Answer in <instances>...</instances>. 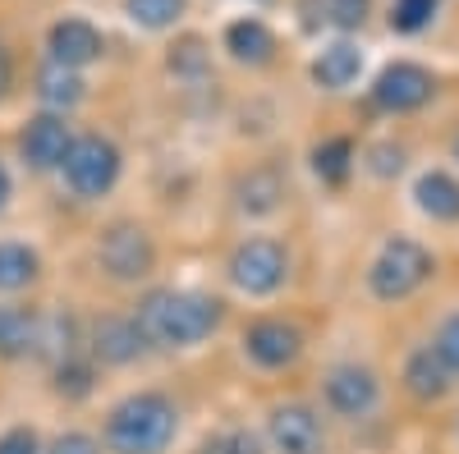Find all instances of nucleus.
Wrapping results in <instances>:
<instances>
[{
  "instance_id": "7ed1b4c3",
  "label": "nucleus",
  "mask_w": 459,
  "mask_h": 454,
  "mask_svg": "<svg viewBox=\"0 0 459 454\" xmlns=\"http://www.w3.org/2000/svg\"><path fill=\"white\" fill-rule=\"evenodd\" d=\"M437 276V253L413 235H391L368 261V294L377 303H404Z\"/></svg>"
},
{
  "instance_id": "a878e982",
  "label": "nucleus",
  "mask_w": 459,
  "mask_h": 454,
  "mask_svg": "<svg viewBox=\"0 0 459 454\" xmlns=\"http://www.w3.org/2000/svg\"><path fill=\"white\" fill-rule=\"evenodd\" d=\"M317 14L340 32H359L372 19V0H317Z\"/></svg>"
},
{
  "instance_id": "412c9836",
  "label": "nucleus",
  "mask_w": 459,
  "mask_h": 454,
  "mask_svg": "<svg viewBox=\"0 0 459 454\" xmlns=\"http://www.w3.org/2000/svg\"><path fill=\"white\" fill-rule=\"evenodd\" d=\"M37 97H42V106L56 110V116H69V110L88 97V83H83L79 69H65V64L47 60V69L37 73Z\"/></svg>"
},
{
  "instance_id": "6e6552de",
  "label": "nucleus",
  "mask_w": 459,
  "mask_h": 454,
  "mask_svg": "<svg viewBox=\"0 0 459 454\" xmlns=\"http://www.w3.org/2000/svg\"><path fill=\"white\" fill-rule=\"evenodd\" d=\"M432 97H437V73L418 60H391L368 88V101L381 116H413Z\"/></svg>"
},
{
  "instance_id": "aec40b11",
  "label": "nucleus",
  "mask_w": 459,
  "mask_h": 454,
  "mask_svg": "<svg viewBox=\"0 0 459 454\" xmlns=\"http://www.w3.org/2000/svg\"><path fill=\"white\" fill-rule=\"evenodd\" d=\"M313 175H317V184L322 188H344L354 179V170H359V147L344 138V133H335V138H322L317 147H313Z\"/></svg>"
},
{
  "instance_id": "c9c22d12",
  "label": "nucleus",
  "mask_w": 459,
  "mask_h": 454,
  "mask_svg": "<svg viewBox=\"0 0 459 454\" xmlns=\"http://www.w3.org/2000/svg\"><path fill=\"white\" fill-rule=\"evenodd\" d=\"M455 436H459V418H455Z\"/></svg>"
},
{
  "instance_id": "0eeeda50",
  "label": "nucleus",
  "mask_w": 459,
  "mask_h": 454,
  "mask_svg": "<svg viewBox=\"0 0 459 454\" xmlns=\"http://www.w3.org/2000/svg\"><path fill=\"white\" fill-rule=\"evenodd\" d=\"M322 408L340 423H363L381 408V376L372 363L344 358L322 372Z\"/></svg>"
},
{
  "instance_id": "cd10ccee",
  "label": "nucleus",
  "mask_w": 459,
  "mask_h": 454,
  "mask_svg": "<svg viewBox=\"0 0 459 454\" xmlns=\"http://www.w3.org/2000/svg\"><path fill=\"white\" fill-rule=\"evenodd\" d=\"M428 345H432V354L446 363V372H450L455 381H459V308L441 317V326L432 330V339H428Z\"/></svg>"
},
{
  "instance_id": "c756f323",
  "label": "nucleus",
  "mask_w": 459,
  "mask_h": 454,
  "mask_svg": "<svg viewBox=\"0 0 459 454\" xmlns=\"http://www.w3.org/2000/svg\"><path fill=\"white\" fill-rule=\"evenodd\" d=\"M359 161H363V170L377 175V179H395V175L404 170V147H400V142H372Z\"/></svg>"
},
{
  "instance_id": "b1692460",
  "label": "nucleus",
  "mask_w": 459,
  "mask_h": 454,
  "mask_svg": "<svg viewBox=\"0 0 459 454\" xmlns=\"http://www.w3.org/2000/svg\"><path fill=\"white\" fill-rule=\"evenodd\" d=\"M125 14L143 32H166L188 14V0H125Z\"/></svg>"
},
{
  "instance_id": "f03ea898",
  "label": "nucleus",
  "mask_w": 459,
  "mask_h": 454,
  "mask_svg": "<svg viewBox=\"0 0 459 454\" xmlns=\"http://www.w3.org/2000/svg\"><path fill=\"white\" fill-rule=\"evenodd\" d=\"M179 436V408L166 390H134L106 413L110 454H166Z\"/></svg>"
},
{
  "instance_id": "bb28decb",
  "label": "nucleus",
  "mask_w": 459,
  "mask_h": 454,
  "mask_svg": "<svg viewBox=\"0 0 459 454\" xmlns=\"http://www.w3.org/2000/svg\"><path fill=\"white\" fill-rule=\"evenodd\" d=\"M441 10V0H391V28L413 37V32H423Z\"/></svg>"
},
{
  "instance_id": "393cba45",
  "label": "nucleus",
  "mask_w": 459,
  "mask_h": 454,
  "mask_svg": "<svg viewBox=\"0 0 459 454\" xmlns=\"http://www.w3.org/2000/svg\"><path fill=\"white\" fill-rule=\"evenodd\" d=\"M166 64H170V73L175 79H203V73L212 69V51H207V42L203 37H179V42L170 47V56H166Z\"/></svg>"
},
{
  "instance_id": "20e7f679",
  "label": "nucleus",
  "mask_w": 459,
  "mask_h": 454,
  "mask_svg": "<svg viewBox=\"0 0 459 454\" xmlns=\"http://www.w3.org/2000/svg\"><path fill=\"white\" fill-rule=\"evenodd\" d=\"M290 267H294L290 248L281 239H272V235H248V239H239L235 248H230V257H225L230 285H235L239 294H248V298L281 294L290 285Z\"/></svg>"
},
{
  "instance_id": "2eb2a0df",
  "label": "nucleus",
  "mask_w": 459,
  "mask_h": 454,
  "mask_svg": "<svg viewBox=\"0 0 459 454\" xmlns=\"http://www.w3.org/2000/svg\"><path fill=\"white\" fill-rule=\"evenodd\" d=\"M285 193H290V184H285V175L276 166H253L248 175L235 179V207L244 216H253V220L276 216L285 207Z\"/></svg>"
},
{
  "instance_id": "2f4dec72",
  "label": "nucleus",
  "mask_w": 459,
  "mask_h": 454,
  "mask_svg": "<svg viewBox=\"0 0 459 454\" xmlns=\"http://www.w3.org/2000/svg\"><path fill=\"white\" fill-rule=\"evenodd\" d=\"M0 454H42V436L32 427H10L0 432Z\"/></svg>"
},
{
  "instance_id": "9b49d317",
  "label": "nucleus",
  "mask_w": 459,
  "mask_h": 454,
  "mask_svg": "<svg viewBox=\"0 0 459 454\" xmlns=\"http://www.w3.org/2000/svg\"><path fill=\"white\" fill-rule=\"evenodd\" d=\"M74 142V129H69V116H56V110H42L32 116L19 133V157L28 161V170L47 175V170H60L65 151Z\"/></svg>"
},
{
  "instance_id": "7c9ffc66",
  "label": "nucleus",
  "mask_w": 459,
  "mask_h": 454,
  "mask_svg": "<svg viewBox=\"0 0 459 454\" xmlns=\"http://www.w3.org/2000/svg\"><path fill=\"white\" fill-rule=\"evenodd\" d=\"M42 454H101V441L88 436V432H60Z\"/></svg>"
},
{
  "instance_id": "dca6fc26",
  "label": "nucleus",
  "mask_w": 459,
  "mask_h": 454,
  "mask_svg": "<svg viewBox=\"0 0 459 454\" xmlns=\"http://www.w3.org/2000/svg\"><path fill=\"white\" fill-rule=\"evenodd\" d=\"M221 42H225L230 60H239V64H248V69H262V64L276 60V32H272V23L257 19V14H244V19H235V23H225Z\"/></svg>"
},
{
  "instance_id": "f704fd0d",
  "label": "nucleus",
  "mask_w": 459,
  "mask_h": 454,
  "mask_svg": "<svg viewBox=\"0 0 459 454\" xmlns=\"http://www.w3.org/2000/svg\"><path fill=\"white\" fill-rule=\"evenodd\" d=\"M455 161H459V138H455Z\"/></svg>"
},
{
  "instance_id": "ddd939ff",
  "label": "nucleus",
  "mask_w": 459,
  "mask_h": 454,
  "mask_svg": "<svg viewBox=\"0 0 459 454\" xmlns=\"http://www.w3.org/2000/svg\"><path fill=\"white\" fill-rule=\"evenodd\" d=\"M47 51H51V64L88 69L92 60H101L106 37H101L97 23H88V19H56L51 32H47Z\"/></svg>"
},
{
  "instance_id": "9d476101",
  "label": "nucleus",
  "mask_w": 459,
  "mask_h": 454,
  "mask_svg": "<svg viewBox=\"0 0 459 454\" xmlns=\"http://www.w3.org/2000/svg\"><path fill=\"white\" fill-rule=\"evenodd\" d=\"M244 354L262 372H285L303 358V330L285 317H257L244 326Z\"/></svg>"
},
{
  "instance_id": "a211bd4d",
  "label": "nucleus",
  "mask_w": 459,
  "mask_h": 454,
  "mask_svg": "<svg viewBox=\"0 0 459 454\" xmlns=\"http://www.w3.org/2000/svg\"><path fill=\"white\" fill-rule=\"evenodd\" d=\"M308 73H313V83L317 88H326V92H344V88H354L359 83V73H363V51L354 47V42H331V47H322L317 56H313V64H308Z\"/></svg>"
},
{
  "instance_id": "5701e85b",
  "label": "nucleus",
  "mask_w": 459,
  "mask_h": 454,
  "mask_svg": "<svg viewBox=\"0 0 459 454\" xmlns=\"http://www.w3.org/2000/svg\"><path fill=\"white\" fill-rule=\"evenodd\" d=\"M51 376H56V395H65V399H88L92 386H97V363L88 358V349H79V354L60 358V363L51 367Z\"/></svg>"
},
{
  "instance_id": "473e14b6",
  "label": "nucleus",
  "mask_w": 459,
  "mask_h": 454,
  "mask_svg": "<svg viewBox=\"0 0 459 454\" xmlns=\"http://www.w3.org/2000/svg\"><path fill=\"white\" fill-rule=\"evenodd\" d=\"M10 88H14V56H10L5 42H0V101L10 97Z\"/></svg>"
},
{
  "instance_id": "1a4fd4ad",
  "label": "nucleus",
  "mask_w": 459,
  "mask_h": 454,
  "mask_svg": "<svg viewBox=\"0 0 459 454\" xmlns=\"http://www.w3.org/2000/svg\"><path fill=\"white\" fill-rule=\"evenodd\" d=\"M266 445H272L276 454H326L322 408L303 404V399L272 404V413H266Z\"/></svg>"
},
{
  "instance_id": "f257e3e1",
  "label": "nucleus",
  "mask_w": 459,
  "mask_h": 454,
  "mask_svg": "<svg viewBox=\"0 0 459 454\" xmlns=\"http://www.w3.org/2000/svg\"><path fill=\"white\" fill-rule=\"evenodd\" d=\"M147 349H194L212 339L225 321V303L207 289H147L134 308Z\"/></svg>"
},
{
  "instance_id": "72a5a7b5",
  "label": "nucleus",
  "mask_w": 459,
  "mask_h": 454,
  "mask_svg": "<svg viewBox=\"0 0 459 454\" xmlns=\"http://www.w3.org/2000/svg\"><path fill=\"white\" fill-rule=\"evenodd\" d=\"M10 193H14V184H10V170H5V166H0V211H5V207H10Z\"/></svg>"
},
{
  "instance_id": "f3484780",
  "label": "nucleus",
  "mask_w": 459,
  "mask_h": 454,
  "mask_svg": "<svg viewBox=\"0 0 459 454\" xmlns=\"http://www.w3.org/2000/svg\"><path fill=\"white\" fill-rule=\"evenodd\" d=\"M413 207L432 225H455L459 220V179L450 170H423L413 179Z\"/></svg>"
},
{
  "instance_id": "4be33fe9",
  "label": "nucleus",
  "mask_w": 459,
  "mask_h": 454,
  "mask_svg": "<svg viewBox=\"0 0 459 454\" xmlns=\"http://www.w3.org/2000/svg\"><path fill=\"white\" fill-rule=\"evenodd\" d=\"M42 276V253L19 239H0V294H23Z\"/></svg>"
},
{
  "instance_id": "f8f14e48",
  "label": "nucleus",
  "mask_w": 459,
  "mask_h": 454,
  "mask_svg": "<svg viewBox=\"0 0 459 454\" xmlns=\"http://www.w3.org/2000/svg\"><path fill=\"white\" fill-rule=\"evenodd\" d=\"M83 349H88V358L97 367H129V363H138L147 354V339H143V330H138V321L129 313V317H101V321H92Z\"/></svg>"
},
{
  "instance_id": "423d86ee",
  "label": "nucleus",
  "mask_w": 459,
  "mask_h": 454,
  "mask_svg": "<svg viewBox=\"0 0 459 454\" xmlns=\"http://www.w3.org/2000/svg\"><path fill=\"white\" fill-rule=\"evenodd\" d=\"M97 267L115 285H143L157 271V239L138 220H110L97 235Z\"/></svg>"
},
{
  "instance_id": "4468645a",
  "label": "nucleus",
  "mask_w": 459,
  "mask_h": 454,
  "mask_svg": "<svg viewBox=\"0 0 459 454\" xmlns=\"http://www.w3.org/2000/svg\"><path fill=\"white\" fill-rule=\"evenodd\" d=\"M400 386L418 399V404H441L450 390H455V376L446 372V363L432 354V345H413L404 354V367H400Z\"/></svg>"
},
{
  "instance_id": "e433bc0d",
  "label": "nucleus",
  "mask_w": 459,
  "mask_h": 454,
  "mask_svg": "<svg viewBox=\"0 0 459 454\" xmlns=\"http://www.w3.org/2000/svg\"><path fill=\"white\" fill-rule=\"evenodd\" d=\"M257 5H266V0H257Z\"/></svg>"
},
{
  "instance_id": "c85d7f7f",
  "label": "nucleus",
  "mask_w": 459,
  "mask_h": 454,
  "mask_svg": "<svg viewBox=\"0 0 459 454\" xmlns=\"http://www.w3.org/2000/svg\"><path fill=\"white\" fill-rule=\"evenodd\" d=\"M198 454H262V436L248 427H225V432L207 436Z\"/></svg>"
},
{
  "instance_id": "39448f33",
  "label": "nucleus",
  "mask_w": 459,
  "mask_h": 454,
  "mask_svg": "<svg viewBox=\"0 0 459 454\" xmlns=\"http://www.w3.org/2000/svg\"><path fill=\"white\" fill-rule=\"evenodd\" d=\"M120 170H125V151L115 147L106 133H74L65 161H60V175L69 184L74 198H106L115 184H120Z\"/></svg>"
},
{
  "instance_id": "6ab92c4d",
  "label": "nucleus",
  "mask_w": 459,
  "mask_h": 454,
  "mask_svg": "<svg viewBox=\"0 0 459 454\" xmlns=\"http://www.w3.org/2000/svg\"><path fill=\"white\" fill-rule=\"evenodd\" d=\"M37 339H42V313L37 308H0V358H37Z\"/></svg>"
}]
</instances>
